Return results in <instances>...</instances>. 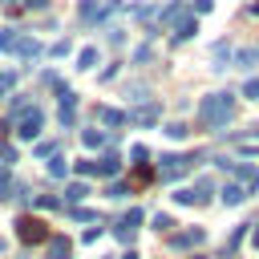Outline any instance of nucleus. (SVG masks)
<instances>
[{
  "mask_svg": "<svg viewBox=\"0 0 259 259\" xmlns=\"http://www.w3.org/2000/svg\"><path fill=\"white\" fill-rule=\"evenodd\" d=\"M231 109H235V93H206L198 101V125L206 130H223L231 121Z\"/></svg>",
  "mask_w": 259,
  "mask_h": 259,
  "instance_id": "1",
  "label": "nucleus"
},
{
  "mask_svg": "<svg viewBox=\"0 0 259 259\" xmlns=\"http://www.w3.org/2000/svg\"><path fill=\"white\" fill-rule=\"evenodd\" d=\"M190 162H194V158H186V154H162V158H158V178H166V182H170V178H182V174L190 170Z\"/></svg>",
  "mask_w": 259,
  "mask_h": 259,
  "instance_id": "2",
  "label": "nucleus"
},
{
  "mask_svg": "<svg viewBox=\"0 0 259 259\" xmlns=\"http://www.w3.org/2000/svg\"><path fill=\"white\" fill-rule=\"evenodd\" d=\"M210 182L206 178H194V186H182V190H174V202H182V206H198V202H206L210 198Z\"/></svg>",
  "mask_w": 259,
  "mask_h": 259,
  "instance_id": "3",
  "label": "nucleus"
},
{
  "mask_svg": "<svg viewBox=\"0 0 259 259\" xmlns=\"http://www.w3.org/2000/svg\"><path fill=\"white\" fill-rule=\"evenodd\" d=\"M16 235H20V243H45L49 239V227L40 219H32V214H20L16 219Z\"/></svg>",
  "mask_w": 259,
  "mask_h": 259,
  "instance_id": "4",
  "label": "nucleus"
},
{
  "mask_svg": "<svg viewBox=\"0 0 259 259\" xmlns=\"http://www.w3.org/2000/svg\"><path fill=\"white\" fill-rule=\"evenodd\" d=\"M81 174H101V178H113L121 170V158L117 154H105V158H93V162H77Z\"/></svg>",
  "mask_w": 259,
  "mask_h": 259,
  "instance_id": "5",
  "label": "nucleus"
},
{
  "mask_svg": "<svg viewBox=\"0 0 259 259\" xmlns=\"http://www.w3.org/2000/svg\"><path fill=\"white\" fill-rule=\"evenodd\" d=\"M40 125H45V113L32 105V109H24V113H20V121H16V134H20L24 142H32V138L40 134Z\"/></svg>",
  "mask_w": 259,
  "mask_h": 259,
  "instance_id": "6",
  "label": "nucleus"
},
{
  "mask_svg": "<svg viewBox=\"0 0 259 259\" xmlns=\"http://www.w3.org/2000/svg\"><path fill=\"white\" fill-rule=\"evenodd\" d=\"M138 223H142V210H138V206H130V210H125V214L117 219L113 235H117L121 243H130V239H134V231H138Z\"/></svg>",
  "mask_w": 259,
  "mask_h": 259,
  "instance_id": "7",
  "label": "nucleus"
},
{
  "mask_svg": "<svg viewBox=\"0 0 259 259\" xmlns=\"http://www.w3.org/2000/svg\"><path fill=\"white\" fill-rule=\"evenodd\" d=\"M45 243H49V259H73V243L65 235H49Z\"/></svg>",
  "mask_w": 259,
  "mask_h": 259,
  "instance_id": "8",
  "label": "nucleus"
},
{
  "mask_svg": "<svg viewBox=\"0 0 259 259\" xmlns=\"http://www.w3.org/2000/svg\"><path fill=\"white\" fill-rule=\"evenodd\" d=\"M117 4H101V0H85L81 4V20H101L105 12H113Z\"/></svg>",
  "mask_w": 259,
  "mask_h": 259,
  "instance_id": "9",
  "label": "nucleus"
},
{
  "mask_svg": "<svg viewBox=\"0 0 259 259\" xmlns=\"http://www.w3.org/2000/svg\"><path fill=\"white\" fill-rule=\"evenodd\" d=\"M125 117H130V121H138V125H154V121H158V105H154V101H150V105H138V109H134V113H125Z\"/></svg>",
  "mask_w": 259,
  "mask_h": 259,
  "instance_id": "10",
  "label": "nucleus"
},
{
  "mask_svg": "<svg viewBox=\"0 0 259 259\" xmlns=\"http://www.w3.org/2000/svg\"><path fill=\"white\" fill-rule=\"evenodd\" d=\"M93 117H97L101 125H121V121H125V113H121V109H109V105H97Z\"/></svg>",
  "mask_w": 259,
  "mask_h": 259,
  "instance_id": "11",
  "label": "nucleus"
},
{
  "mask_svg": "<svg viewBox=\"0 0 259 259\" xmlns=\"http://www.w3.org/2000/svg\"><path fill=\"white\" fill-rule=\"evenodd\" d=\"M202 239H206V231H202V227H194V231H182V235H174L170 243H174V247H198Z\"/></svg>",
  "mask_w": 259,
  "mask_h": 259,
  "instance_id": "12",
  "label": "nucleus"
},
{
  "mask_svg": "<svg viewBox=\"0 0 259 259\" xmlns=\"http://www.w3.org/2000/svg\"><path fill=\"white\" fill-rule=\"evenodd\" d=\"M219 198H223V202H227V206H239V202H243V198H247V190H243V186H239V182H227V186H223V194H219Z\"/></svg>",
  "mask_w": 259,
  "mask_h": 259,
  "instance_id": "13",
  "label": "nucleus"
},
{
  "mask_svg": "<svg viewBox=\"0 0 259 259\" xmlns=\"http://www.w3.org/2000/svg\"><path fill=\"white\" fill-rule=\"evenodd\" d=\"M231 57H235V65L251 69V65H259V45H247V49H239V53H231Z\"/></svg>",
  "mask_w": 259,
  "mask_h": 259,
  "instance_id": "14",
  "label": "nucleus"
},
{
  "mask_svg": "<svg viewBox=\"0 0 259 259\" xmlns=\"http://www.w3.org/2000/svg\"><path fill=\"white\" fill-rule=\"evenodd\" d=\"M198 32V24H194V16H182L178 24H174V40H186V36H194Z\"/></svg>",
  "mask_w": 259,
  "mask_h": 259,
  "instance_id": "15",
  "label": "nucleus"
},
{
  "mask_svg": "<svg viewBox=\"0 0 259 259\" xmlns=\"http://www.w3.org/2000/svg\"><path fill=\"white\" fill-rule=\"evenodd\" d=\"M243 235H247V223H243V227H235V231H231V239H227V243H223V259H227V255H235V251H239V243H243Z\"/></svg>",
  "mask_w": 259,
  "mask_h": 259,
  "instance_id": "16",
  "label": "nucleus"
},
{
  "mask_svg": "<svg viewBox=\"0 0 259 259\" xmlns=\"http://www.w3.org/2000/svg\"><path fill=\"white\" fill-rule=\"evenodd\" d=\"M20 36H24V32H16V28H4V32H0V49H4V53H16Z\"/></svg>",
  "mask_w": 259,
  "mask_h": 259,
  "instance_id": "17",
  "label": "nucleus"
},
{
  "mask_svg": "<svg viewBox=\"0 0 259 259\" xmlns=\"http://www.w3.org/2000/svg\"><path fill=\"white\" fill-rule=\"evenodd\" d=\"M81 142H85L89 150H97V146H105V142H109V134H101V130H85V134H81Z\"/></svg>",
  "mask_w": 259,
  "mask_h": 259,
  "instance_id": "18",
  "label": "nucleus"
},
{
  "mask_svg": "<svg viewBox=\"0 0 259 259\" xmlns=\"http://www.w3.org/2000/svg\"><path fill=\"white\" fill-rule=\"evenodd\" d=\"M85 194H89V186H85V182H73V186H65V202H81ZM65 202H61V206H65Z\"/></svg>",
  "mask_w": 259,
  "mask_h": 259,
  "instance_id": "19",
  "label": "nucleus"
},
{
  "mask_svg": "<svg viewBox=\"0 0 259 259\" xmlns=\"http://www.w3.org/2000/svg\"><path fill=\"white\" fill-rule=\"evenodd\" d=\"M16 53H20V57H40V45H36L32 36H20V45H16Z\"/></svg>",
  "mask_w": 259,
  "mask_h": 259,
  "instance_id": "20",
  "label": "nucleus"
},
{
  "mask_svg": "<svg viewBox=\"0 0 259 259\" xmlns=\"http://www.w3.org/2000/svg\"><path fill=\"white\" fill-rule=\"evenodd\" d=\"M32 206H40V210H53V206H61V198H53V194H32Z\"/></svg>",
  "mask_w": 259,
  "mask_h": 259,
  "instance_id": "21",
  "label": "nucleus"
},
{
  "mask_svg": "<svg viewBox=\"0 0 259 259\" xmlns=\"http://www.w3.org/2000/svg\"><path fill=\"white\" fill-rule=\"evenodd\" d=\"M49 174H53V178H65V174H69V162H65V158H53V162H49Z\"/></svg>",
  "mask_w": 259,
  "mask_h": 259,
  "instance_id": "22",
  "label": "nucleus"
},
{
  "mask_svg": "<svg viewBox=\"0 0 259 259\" xmlns=\"http://www.w3.org/2000/svg\"><path fill=\"white\" fill-rule=\"evenodd\" d=\"M93 61H97V49H81L77 65H81V69H93Z\"/></svg>",
  "mask_w": 259,
  "mask_h": 259,
  "instance_id": "23",
  "label": "nucleus"
},
{
  "mask_svg": "<svg viewBox=\"0 0 259 259\" xmlns=\"http://www.w3.org/2000/svg\"><path fill=\"white\" fill-rule=\"evenodd\" d=\"M150 178H154V170H150V166H146V162H142V166H138V170H134V182H138V186H146V182H150Z\"/></svg>",
  "mask_w": 259,
  "mask_h": 259,
  "instance_id": "24",
  "label": "nucleus"
},
{
  "mask_svg": "<svg viewBox=\"0 0 259 259\" xmlns=\"http://www.w3.org/2000/svg\"><path fill=\"white\" fill-rule=\"evenodd\" d=\"M186 134H190V130H186L182 121H170V125H166V138H186Z\"/></svg>",
  "mask_w": 259,
  "mask_h": 259,
  "instance_id": "25",
  "label": "nucleus"
},
{
  "mask_svg": "<svg viewBox=\"0 0 259 259\" xmlns=\"http://www.w3.org/2000/svg\"><path fill=\"white\" fill-rule=\"evenodd\" d=\"M154 227H158V231H170V227H174V219H170L166 210H158V214H154Z\"/></svg>",
  "mask_w": 259,
  "mask_h": 259,
  "instance_id": "26",
  "label": "nucleus"
},
{
  "mask_svg": "<svg viewBox=\"0 0 259 259\" xmlns=\"http://www.w3.org/2000/svg\"><path fill=\"white\" fill-rule=\"evenodd\" d=\"M243 97H251V101H259V81H255V77H251V81L243 85Z\"/></svg>",
  "mask_w": 259,
  "mask_h": 259,
  "instance_id": "27",
  "label": "nucleus"
},
{
  "mask_svg": "<svg viewBox=\"0 0 259 259\" xmlns=\"http://www.w3.org/2000/svg\"><path fill=\"white\" fill-rule=\"evenodd\" d=\"M69 49H73V45H69V40H57V45H53V49H49V57H65V53H69Z\"/></svg>",
  "mask_w": 259,
  "mask_h": 259,
  "instance_id": "28",
  "label": "nucleus"
},
{
  "mask_svg": "<svg viewBox=\"0 0 259 259\" xmlns=\"http://www.w3.org/2000/svg\"><path fill=\"white\" fill-rule=\"evenodd\" d=\"M8 190H12V178H8V170H0V198H8Z\"/></svg>",
  "mask_w": 259,
  "mask_h": 259,
  "instance_id": "29",
  "label": "nucleus"
},
{
  "mask_svg": "<svg viewBox=\"0 0 259 259\" xmlns=\"http://www.w3.org/2000/svg\"><path fill=\"white\" fill-rule=\"evenodd\" d=\"M130 158L142 166V162H146V146H130Z\"/></svg>",
  "mask_w": 259,
  "mask_h": 259,
  "instance_id": "30",
  "label": "nucleus"
},
{
  "mask_svg": "<svg viewBox=\"0 0 259 259\" xmlns=\"http://www.w3.org/2000/svg\"><path fill=\"white\" fill-rule=\"evenodd\" d=\"M53 150H57V142H40V146H36V154H40V158H49Z\"/></svg>",
  "mask_w": 259,
  "mask_h": 259,
  "instance_id": "31",
  "label": "nucleus"
},
{
  "mask_svg": "<svg viewBox=\"0 0 259 259\" xmlns=\"http://www.w3.org/2000/svg\"><path fill=\"white\" fill-rule=\"evenodd\" d=\"M194 12H210V0H194Z\"/></svg>",
  "mask_w": 259,
  "mask_h": 259,
  "instance_id": "32",
  "label": "nucleus"
},
{
  "mask_svg": "<svg viewBox=\"0 0 259 259\" xmlns=\"http://www.w3.org/2000/svg\"><path fill=\"white\" fill-rule=\"evenodd\" d=\"M49 0H24V8H45Z\"/></svg>",
  "mask_w": 259,
  "mask_h": 259,
  "instance_id": "33",
  "label": "nucleus"
},
{
  "mask_svg": "<svg viewBox=\"0 0 259 259\" xmlns=\"http://www.w3.org/2000/svg\"><path fill=\"white\" fill-rule=\"evenodd\" d=\"M8 85H12V77H8V73H0V93H4Z\"/></svg>",
  "mask_w": 259,
  "mask_h": 259,
  "instance_id": "34",
  "label": "nucleus"
},
{
  "mask_svg": "<svg viewBox=\"0 0 259 259\" xmlns=\"http://www.w3.org/2000/svg\"><path fill=\"white\" fill-rule=\"evenodd\" d=\"M121 259H142V255H138V251H125V255H121Z\"/></svg>",
  "mask_w": 259,
  "mask_h": 259,
  "instance_id": "35",
  "label": "nucleus"
},
{
  "mask_svg": "<svg viewBox=\"0 0 259 259\" xmlns=\"http://www.w3.org/2000/svg\"><path fill=\"white\" fill-rule=\"evenodd\" d=\"M251 243H255V247H259V227H255V231H251Z\"/></svg>",
  "mask_w": 259,
  "mask_h": 259,
  "instance_id": "36",
  "label": "nucleus"
},
{
  "mask_svg": "<svg viewBox=\"0 0 259 259\" xmlns=\"http://www.w3.org/2000/svg\"><path fill=\"white\" fill-rule=\"evenodd\" d=\"M251 142H259V125H255V130H251Z\"/></svg>",
  "mask_w": 259,
  "mask_h": 259,
  "instance_id": "37",
  "label": "nucleus"
},
{
  "mask_svg": "<svg viewBox=\"0 0 259 259\" xmlns=\"http://www.w3.org/2000/svg\"><path fill=\"white\" fill-rule=\"evenodd\" d=\"M190 259H206V255H190Z\"/></svg>",
  "mask_w": 259,
  "mask_h": 259,
  "instance_id": "38",
  "label": "nucleus"
},
{
  "mask_svg": "<svg viewBox=\"0 0 259 259\" xmlns=\"http://www.w3.org/2000/svg\"><path fill=\"white\" fill-rule=\"evenodd\" d=\"M101 259H109V255H101Z\"/></svg>",
  "mask_w": 259,
  "mask_h": 259,
  "instance_id": "39",
  "label": "nucleus"
}]
</instances>
